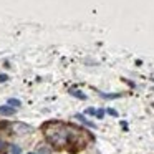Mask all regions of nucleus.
Returning a JSON list of instances; mask_svg holds the SVG:
<instances>
[{"instance_id":"f257e3e1","label":"nucleus","mask_w":154,"mask_h":154,"mask_svg":"<svg viewBox=\"0 0 154 154\" xmlns=\"http://www.w3.org/2000/svg\"><path fill=\"white\" fill-rule=\"evenodd\" d=\"M42 131H43V136L47 139V143L51 147L63 149V147L70 146L75 126L73 124L61 123V121H48V123L43 124Z\"/></svg>"},{"instance_id":"f03ea898","label":"nucleus","mask_w":154,"mask_h":154,"mask_svg":"<svg viewBox=\"0 0 154 154\" xmlns=\"http://www.w3.org/2000/svg\"><path fill=\"white\" fill-rule=\"evenodd\" d=\"M17 113V109L8 104H4V106H0V116H14Z\"/></svg>"},{"instance_id":"7ed1b4c3","label":"nucleus","mask_w":154,"mask_h":154,"mask_svg":"<svg viewBox=\"0 0 154 154\" xmlns=\"http://www.w3.org/2000/svg\"><path fill=\"white\" fill-rule=\"evenodd\" d=\"M75 119H78L81 124H85V126H88V128H93V129L96 128V124H94V123H91V121H88L86 118H85V114H80V113H78V114H75Z\"/></svg>"},{"instance_id":"20e7f679","label":"nucleus","mask_w":154,"mask_h":154,"mask_svg":"<svg viewBox=\"0 0 154 154\" xmlns=\"http://www.w3.org/2000/svg\"><path fill=\"white\" fill-rule=\"evenodd\" d=\"M98 93L104 100H118V98H121V93H103V91H98Z\"/></svg>"},{"instance_id":"39448f33","label":"nucleus","mask_w":154,"mask_h":154,"mask_svg":"<svg viewBox=\"0 0 154 154\" xmlns=\"http://www.w3.org/2000/svg\"><path fill=\"white\" fill-rule=\"evenodd\" d=\"M70 94H71V96H75V98H78V100H86V94H85L83 93V91H80V90H73V88H71V90H70Z\"/></svg>"},{"instance_id":"423d86ee","label":"nucleus","mask_w":154,"mask_h":154,"mask_svg":"<svg viewBox=\"0 0 154 154\" xmlns=\"http://www.w3.org/2000/svg\"><path fill=\"white\" fill-rule=\"evenodd\" d=\"M7 104L17 109V108H20V106H22V101H20V100H17V98H10V100L7 101Z\"/></svg>"},{"instance_id":"0eeeda50","label":"nucleus","mask_w":154,"mask_h":154,"mask_svg":"<svg viewBox=\"0 0 154 154\" xmlns=\"http://www.w3.org/2000/svg\"><path fill=\"white\" fill-rule=\"evenodd\" d=\"M10 154H22V149H20V146H17V144H14V146H10Z\"/></svg>"},{"instance_id":"6e6552de","label":"nucleus","mask_w":154,"mask_h":154,"mask_svg":"<svg viewBox=\"0 0 154 154\" xmlns=\"http://www.w3.org/2000/svg\"><path fill=\"white\" fill-rule=\"evenodd\" d=\"M104 114H106V109H103V108H100V109L96 111V118H98V119H103Z\"/></svg>"},{"instance_id":"1a4fd4ad","label":"nucleus","mask_w":154,"mask_h":154,"mask_svg":"<svg viewBox=\"0 0 154 154\" xmlns=\"http://www.w3.org/2000/svg\"><path fill=\"white\" fill-rule=\"evenodd\" d=\"M7 146H8V144H7V141H4L2 137H0V152H4V151L7 149Z\"/></svg>"},{"instance_id":"9d476101","label":"nucleus","mask_w":154,"mask_h":154,"mask_svg":"<svg viewBox=\"0 0 154 154\" xmlns=\"http://www.w3.org/2000/svg\"><path fill=\"white\" fill-rule=\"evenodd\" d=\"M106 113L109 114V116H113V118H118V111H116V109H113V108H108Z\"/></svg>"},{"instance_id":"9b49d317","label":"nucleus","mask_w":154,"mask_h":154,"mask_svg":"<svg viewBox=\"0 0 154 154\" xmlns=\"http://www.w3.org/2000/svg\"><path fill=\"white\" fill-rule=\"evenodd\" d=\"M96 111H98V109H94V108H88V109L85 111V113L90 114V116H96Z\"/></svg>"},{"instance_id":"f8f14e48","label":"nucleus","mask_w":154,"mask_h":154,"mask_svg":"<svg viewBox=\"0 0 154 154\" xmlns=\"http://www.w3.org/2000/svg\"><path fill=\"white\" fill-rule=\"evenodd\" d=\"M5 81H8V75L2 73V75H0V83H5Z\"/></svg>"},{"instance_id":"ddd939ff","label":"nucleus","mask_w":154,"mask_h":154,"mask_svg":"<svg viewBox=\"0 0 154 154\" xmlns=\"http://www.w3.org/2000/svg\"><path fill=\"white\" fill-rule=\"evenodd\" d=\"M27 154H37V152H27Z\"/></svg>"},{"instance_id":"4468645a","label":"nucleus","mask_w":154,"mask_h":154,"mask_svg":"<svg viewBox=\"0 0 154 154\" xmlns=\"http://www.w3.org/2000/svg\"><path fill=\"white\" fill-rule=\"evenodd\" d=\"M152 81H154V78H152Z\"/></svg>"}]
</instances>
